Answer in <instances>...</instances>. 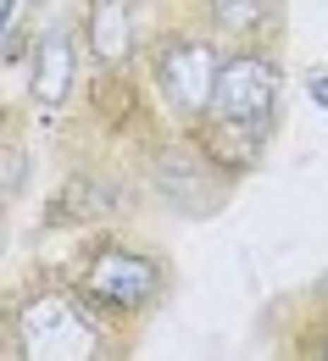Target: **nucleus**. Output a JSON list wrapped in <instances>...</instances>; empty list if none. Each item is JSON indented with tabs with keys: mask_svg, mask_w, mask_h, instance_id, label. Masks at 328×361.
<instances>
[{
	"mask_svg": "<svg viewBox=\"0 0 328 361\" xmlns=\"http://www.w3.org/2000/svg\"><path fill=\"white\" fill-rule=\"evenodd\" d=\"M300 356L328 361V328H317V334H306V339H300Z\"/></svg>",
	"mask_w": 328,
	"mask_h": 361,
	"instance_id": "nucleus-8",
	"label": "nucleus"
},
{
	"mask_svg": "<svg viewBox=\"0 0 328 361\" xmlns=\"http://www.w3.org/2000/svg\"><path fill=\"white\" fill-rule=\"evenodd\" d=\"M306 94H312L317 106H328V73H317V78H306Z\"/></svg>",
	"mask_w": 328,
	"mask_h": 361,
	"instance_id": "nucleus-9",
	"label": "nucleus"
},
{
	"mask_svg": "<svg viewBox=\"0 0 328 361\" xmlns=\"http://www.w3.org/2000/svg\"><path fill=\"white\" fill-rule=\"evenodd\" d=\"M73 78H78V45L67 28H50L34 45V73H28V100L40 111H56L67 94H73Z\"/></svg>",
	"mask_w": 328,
	"mask_h": 361,
	"instance_id": "nucleus-6",
	"label": "nucleus"
},
{
	"mask_svg": "<svg viewBox=\"0 0 328 361\" xmlns=\"http://www.w3.org/2000/svg\"><path fill=\"white\" fill-rule=\"evenodd\" d=\"M317 295H323V300H328V278H323V283H317Z\"/></svg>",
	"mask_w": 328,
	"mask_h": 361,
	"instance_id": "nucleus-10",
	"label": "nucleus"
},
{
	"mask_svg": "<svg viewBox=\"0 0 328 361\" xmlns=\"http://www.w3.org/2000/svg\"><path fill=\"white\" fill-rule=\"evenodd\" d=\"M73 283H78V289L90 295V306H100L106 317H134V312H150V306L162 300L167 272H162L156 256L106 239V245H95L90 256H84V267H78Z\"/></svg>",
	"mask_w": 328,
	"mask_h": 361,
	"instance_id": "nucleus-4",
	"label": "nucleus"
},
{
	"mask_svg": "<svg viewBox=\"0 0 328 361\" xmlns=\"http://www.w3.org/2000/svg\"><path fill=\"white\" fill-rule=\"evenodd\" d=\"M100 306L90 295L73 289H34L11 306V339L17 350L34 361H90L106 356V328H100Z\"/></svg>",
	"mask_w": 328,
	"mask_h": 361,
	"instance_id": "nucleus-2",
	"label": "nucleus"
},
{
	"mask_svg": "<svg viewBox=\"0 0 328 361\" xmlns=\"http://www.w3.org/2000/svg\"><path fill=\"white\" fill-rule=\"evenodd\" d=\"M84 50L106 73L128 67L140 56V0H90L84 6Z\"/></svg>",
	"mask_w": 328,
	"mask_h": 361,
	"instance_id": "nucleus-5",
	"label": "nucleus"
},
{
	"mask_svg": "<svg viewBox=\"0 0 328 361\" xmlns=\"http://www.w3.org/2000/svg\"><path fill=\"white\" fill-rule=\"evenodd\" d=\"M206 11V28L217 39H239V45H256L262 28H273L279 17V0H200Z\"/></svg>",
	"mask_w": 328,
	"mask_h": 361,
	"instance_id": "nucleus-7",
	"label": "nucleus"
},
{
	"mask_svg": "<svg viewBox=\"0 0 328 361\" xmlns=\"http://www.w3.org/2000/svg\"><path fill=\"white\" fill-rule=\"evenodd\" d=\"M223 56L229 50L217 45V34H162L156 50H150V84H156V100L173 123L184 128H200L206 111H212V90H217V73H223Z\"/></svg>",
	"mask_w": 328,
	"mask_h": 361,
	"instance_id": "nucleus-3",
	"label": "nucleus"
},
{
	"mask_svg": "<svg viewBox=\"0 0 328 361\" xmlns=\"http://www.w3.org/2000/svg\"><path fill=\"white\" fill-rule=\"evenodd\" d=\"M279 61L256 45H239L223 56V73H217V90H212V111H206V156L217 161V173L229 167H250L262 156V145L273 134V117H279Z\"/></svg>",
	"mask_w": 328,
	"mask_h": 361,
	"instance_id": "nucleus-1",
	"label": "nucleus"
}]
</instances>
